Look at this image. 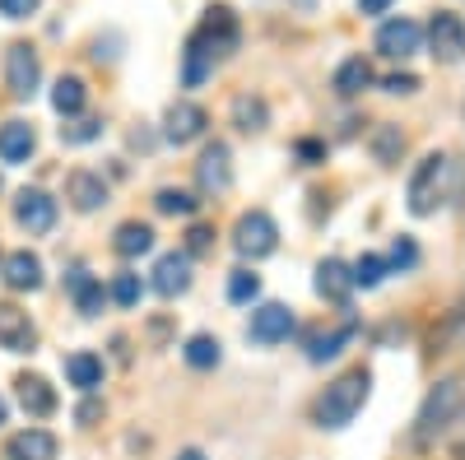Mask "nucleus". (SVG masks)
I'll list each match as a JSON object with an SVG mask.
<instances>
[{"label":"nucleus","instance_id":"6","mask_svg":"<svg viewBox=\"0 0 465 460\" xmlns=\"http://www.w3.org/2000/svg\"><path fill=\"white\" fill-rule=\"evenodd\" d=\"M5 84L15 98H33L37 84H43V61H37V52L28 43H15L5 52Z\"/></svg>","mask_w":465,"mask_h":460},{"label":"nucleus","instance_id":"28","mask_svg":"<svg viewBox=\"0 0 465 460\" xmlns=\"http://www.w3.org/2000/svg\"><path fill=\"white\" fill-rule=\"evenodd\" d=\"M182 358H186L191 367H214V363H219V339H214V335H191L186 349H182Z\"/></svg>","mask_w":465,"mask_h":460},{"label":"nucleus","instance_id":"31","mask_svg":"<svg viewBox=\"0 0 465 460\" xmlns=\"http://www.w3.org/2000/svg\"><path fill=\"white\" fill-rule=\"evenodd\" d=\"M228 298H232V302H256V298H261V275H252V270H232V279H228Z\"/></svg>","mask_w":465,"mask_h":460},{"label":"nucleus","instance_id":"40","mask_svg":"<svg viewBox=\"0 0 465 460\" xmlns=\"http://www.w3.org/2000/svg\"><path fill=\"white\" fill-rule=\"evenodd\" d=\"M391 10V0H359V15H386Z\"/></svg>","mask_w":465,"mask_h":460},{"label":"nucleus","instance_id":"4","mask_svg":"<svg viewBox=\"0 0 465 460\" xmlns=\"http://www.w3.org/2000/svg\"><path fill=\"white\" fill-rule=\"evenodd\" d=\"M238 37H242L238 15H232L228 5H210L205 19H201V28L191 33V47L205 52L210 61H219V56H228V52H238Z\"/></svg>","mask_w":465,"mask_h":460},{"label":"nucleus","instance_id":"34","mask_svg":"<svg viewBox=\"0 0 465 460\" xmlns=\"http://www.w3.org/2000/svg\"><path fill=\"white\" fill-rule=\"evenodd\" d=\"M140 293H144V284H140V275H116L112 279V302H122V307H135L140 302Z\"/></svg>","mask_w":465,"mask_h":460},{"label":"nucleus","instance_id":"18","mask_svg":"<svg viewBox=\"0 0 465 460\" xmlns=\"http://www.w3.org/2000/svg\"><path fill=\"white\" fill-rule=\"evenodd\" d=\"M65 293L74 298V307H80L84 317H98L103 312V284L84 270V265H74V270L65 275Z\"/></svg>","mask_w":465,"mask_h":460},{"label":"nucleus","instance_id":"5","mask_svg":"<svg viewBox=\"0 0 465 460\" xmlns=\"http://www.w3.org/2000/svg\"><path fill=\"white\" fill-rule=\"evenodd\" d=\"M232 247H238L242 260H261V256H270V251L280 247V228H275V219H270L265 210L242 214L238 228H232Z\"/></svg>","mask_w":465,"mask_h":460},{"label":"nucleus","instance_id":"30","mask_svg":"<svg viewBox=\"0 0 465 460\" xmlns=\"http://www.w3.org/2000/svg\"><path fill=\"white\" fill-rule=\"evenodd\" d=\"M349 335H354V326H340V330H331V335H317V339H312V349H307V358H312V363L335 358V354H340V344H344Z\"/></svg>","mask_w":465,"mask_h":460},{"label":"nucleus","instance_id":"25","mask_svg":"<svg viewBox=\"0 0 465 460\" xmlns=\"http://www.w3.org/2000/svg\"><path fill=\"white\" fill-rule=\"evenodd\" d=\"M84 103H89V89H84L80 74H61L56 89H52V107L61 112V117H80Z\"/></svg>","mask_w":465,"mask_h":460},{"label":"nucleus","instance_id":"2","mask_svg":"<svg viewBox=\"0 0 465 460\" xmlns=\"http://www.w3.org/2000/svg\"><path fill=\"white\" fill-rule=\"evenodd\" d=\"M447 181H451V159L447 153H429V159L410 172V186H405L410 214H433L447 196Z\"/></svg>","mask_w":465,"mask_h":460},{"label":"nucleus","instance_id":"29","mask_svg":"<svg viewBox=\"0 0 465 460\" xmlns=\"http://www.w3.org/2000/svg\"><path fill=\"white\" fill-rule=\"evenodd\" d=\"M153 205H159V214H182V219H186V214H196V205H201V201H196V196H191V191H177V186H163V191H159V196H153Z\"/></svg>","mask_w":465,"mask_h":460},{"label":"nucleus","instance_id":"32","mask_svg":"<svg viewBox=\"0 0 465 460\" xmlns=\"http://www.w3.org/2000/svg\"><path fill=\"white\" fill-rule=\"evenodd\" d=\"M98 135H103V122H98V117H80V122L61 126V140H65V144H89V140H98Z\"/></svg>","mask_w":465,"mask_h":460},{"label":"nucleus","instance_id":"19","mask_svg":"<svg viewBox=\"0 0 465 460\" xmlns=\"http://www.w3.org/2000/svg\"><path fill=\"white\" fill-rule=\"evenodd\" d=\"M10 460H56V437L47 428H24L10 437Z\"/></svg>","mask_w":465,"mask_h":460},{"label":"nucleus","instance_id":"14","mask_svg":"<svg viewBox=\"0 0 465 460\" xmlns=\"http://www.w3.org/2000/svg\"><path fill=\"white\" fill-rule=\"evenodd\" d=\"M65 196H70V205L80 210V214H94V210L107 201V181H103L98 172L80 168V172H70V181H65Z\"/></svg>","mask_w":465,"mask_h":460},{"label":"nucleus","instance_id":"26","mask_svg":"<svg viewBox=\"0 0 465 460\" xmlns=\"http://www.w3.org/2000/svg\"><path fill=\"white\" fill-rule=\"evenodd\" d=\"M372 159L377 163H401V153H405V131L401 126H391V122H381L377 131H372Z\"/></svg>","mask_w":465,"mask_h":460},{"label":"nucleus","instance_id":"23","mask_svg":"<svg viewBox=\"0 0 465 460\" xmlns=\"http://www.w3.org/2000/svg\"><path fill=\"white\" fill-rule=\"evenodd\" d=\"M368 84H372V65H368L363 56H349V61L335 70V80H331V89H335L340 98H359Z\"/></svg>","mask_w":465,"mask_h":460},{"label":"nucleus","instance_id":"11","mask_svg":"<svg viewBox=\"0 0 465 460\" xmlns=\"http://www.w3.org/2000/svg\"><path fill=\"white\" fill-rule=\"evenodd\" d=\"M37 344V330L28 321V312H19L15 302H0V349L10 354H28Z\"/></svg>","mask_w":465,"mask_h":460},{"label":"nucleus","instance_id":"9","mask_svg":"<svg viewBox=\"0 0 465 460\" xmlns=\"http://www.w3.org/2000/svg\"><path fill=\"white\" fill-rule=\"evenodd\" d=\"M15 219H19V228H28V233H52L56 228V201L37 186H24L19 201H15Z\"/></svg>","mask_w":465,"mask_h":460},{"label":"nucleus","instance_id":"35","mask_svg":"<svg viewBox=\"0 0 465 460\" xmlns=\"http://www.w3.org/2000/svg\"><path fill=\"white\" fill-rule=\"evenodd\" d=\"M391 265H396V270H414V265H419V247L410 238H396L391 242Z\"/></svg>","mask_w":465,"mask_h":460},{"label":"nucleus","instance_id":"33","mask_svg":"<svg viewBox=\"0 0 465 460\" xmlns=\"http://www.w3.org/2000/svg\"><path fill=\"white\" fill-rule=\"evenodd\" d=\"M349 275H354V284H363V289H377V284L386 279V260H381V256H363Z\"/></svg>","mask_w":465,"mask_h":460},{"label":"nucleus","instance_id":"10","mask_svg":"<svg viewBox=\"0 0 465 460\" xmlns=\"http://www.w3.org/2000/svg\"><path fill=\"white\" fill-rule=\"evenodd\" d=\"M247 335H252L256 344H280V339L293 335V312H289L284 302H265V307H256V312H252Z\"/></svg>","mask_w":465,"mask_h":460},{"label":"nucleus","instance_id":"44","mask_svg":"<svg viewBox=\"0 0 465 460\" xmlns=\"http://www.w3.org/2000/svg\"><path fill=\"white\" fill-rule=\"evenodd\" d=\"M293 5H298V10H312V5H317V0H293Z\"/></svg>","mask_w":465,"mask_h":460},{"label":"nucleus","instance_id":"21","mask_svg":"<svg viewBox=\"0 0 465 460\" xmlns=\"http://www.w3.org/2000/svg\"><path fill=\"white\" fill-rule=\"evenodd\" d=\"M65 381H70V387L74 391H98L103 387V358L98 354H70L65 358Z\"/></svg>","mask_w":465,"mask_h":460},{"label":"nucleus","instance_id":"7","mask_svg":"<svg viewBox=\"0 0 465 460\" xmlns=\"http://www.w3.org/2000/svg\"><path fill=\"white\" fill-rule=\"evenodd\" d=\"M429 43H433V56L456 65L465 61V19L456 10H438L433 24H429Z\"/></svg>","mask_w":465,"mask_h":460},{"label":"nucleus","instance_id":"43","mask_svg":"<svg viewBox=\"0 0 465 460\" xmlns=\"http://www.w3.org/2000/svg\"><path fill=\"white\" fill-rule=\"evenodd\" d=\"M177 460H205V455H201V451H182Z\"/></svg>","mask_w":465,"mask_h":460},{"label":"nucleus","instance_id":"36","mask_svg":"<svg viewBox=\"0 0 465 460\" xmlns=\"http://www.w3.org/2000/svg\"><path fill=\"white\" fill-rule=\"evenodd\" d=\"M210 247H214V228L196 223V228H191V233H186V256H205Z\"/></svg>","mask_w":465,"mask_h":460},{"label":"nucleus","instance_id":"42","mask_svg":"<svg viewBox=\"0 0 465 460\" xmlns=\"http://www.w3.org/2000/svg\"><path fill=\"white\" fill-rule=\"evenodd\" d=\"M5 418H10V405H5V400H0V428H5Z\"/></svg>","mask_w":465,"mask_h":460},{"label":"nucleus","instance_id":"13","mask_svg":"<svg viewBox=\"0 0 465 460\" xmlns=\"http://www.w3.org/2000/svg\"><path fill=\"white\" fill-rule=\"evenodd\" d=\"M163 135L168 144H191L196 135H205V112L196 103H173L163 117Z\"/></svg>","mask_w":465,"mask_h":460},{"label":"nucleus","instance_id":"16","mask_svg":"<svg viewBox=\"0 0 465 460\" xmlns=\"http://www.w3.org/2000/svg\"><path fill=\"white\" fill-rule=\"evenodd\" d=\"M37 149V131L28 122H5L0 126V159L5 163H28Z\"/></svg>","mask_w":465,"mask_h":460},{"label":"nucleus","instance_id":"1","mask_svg":"<svg viewBox=\"0 0 465 460\" xmlns=\"http://www.w3.org/2000/svg\"><path fill=\"white\" fill-rule=\"evenodd\" d=\"M368 387H372V377L359 367V372H344L335 387H326V396L317 400V424L322 428H344L349 418H354L368 400Z\"/></svg>","mask_w":465,"mask_h":460},{"label":"nucleus","instance_id":"24","mask_svg":"<svg viewBox=\"0 0 465 460\" xmlns=\"http://www.w3.org/2000/svg\"><path fill=\"white\" fill-rule=\"evenodd\" d=\"M232 126L247 131V135L265 131V126H270V107H265V98H256V93H238V98H232Z\"/></svg>","mask_w":465,"mask_h":460},{"label":"nucleus","instance_id":"8","mask_svg":"<svg viewBox=\"0 0 465 460\" xmlns=\"http://www.w3.org/2000/svg\"><path fill=\"white\" fill-rule=\"evenodd\" d=\"M423 47V28L414 24V19H386L381 28H377V52L381 56H391V61H410L414 52Z\"/></svg>","mask_w":465,"mask_h":460},{"label":"nucleus","instance_id":"15","mask_svg":"<svg viewBox=\"0 0 465 460\" xmlns=\"http://www.w3.org/2000/svg\"><path fill=\"white\" fill-rule=\"evenodd\" d=\"M196 181H201V191H210V196L228 191V181H232V168H228V144H210V149L201 153V163H196Z\"/></svg>","mask_w":465,"mask_h":460},{"label":"nucleus","instance_id":"12","mask_svg":"<svg viewBox=\"0 0 465 460\" xmlns=\"http://www.w3.org/2000/svg\"><path fill=\"white\" fill-rule=\"evenodd\" d=\"M191 289V256L186 251H168L159 256V265H153V293L163 298H177Z\"/></svg>","mask_w":465,"mask_h":460},{"label":"nucleus","instance_id":"41","mask_svg":"<svg viewBox=\"0 0 465 460\" xmlns=\"http://www.w3.org/2000/svg\"><path fill=\"white\" fill-rule=\"evenodd\" d=\"M298 153H302L307 163H317V159H322V144H317V140H302V144H298Z\"/></svg>","mask_w":465,"mask_h":460},{"label":"nucleus","instance_id":"20","mask_svg":"<svg viewBox=\"0 0 465 460\" xmlns=\"http://www.w3.org/2000/svg\"><path fill=\"white\" fill-rule=\"evenodd\" d=\"M349 289H354V275H349V265H344V260L331 256V260L317 265V293H322L326 302H344Z\"/></svg>","mask_w":465,"mask_h":460},{"label":"nucleus","instance_id":"27","mask_svg":"<svg viewBox=\"0 0 465 460\" xmlns=\"http://www.w3.org/2000/svg\"><path fill=\"white\" fill-rule=\"evenodd\" d=\"M116 256H144L153 247V228L149 223H122L116 228V238H112Z\"/></svg>","mask_w":465,"mask_h":460},{"label":"nucleus","instance_id":"17","mask_svg":"<svg viewBox=\"0 0 465 460\" xmlns=\"http://www.w3.org/2000/svg\"><path fill=\"white\" fill-rule=\"evenodd\" d=\"M15 387H19V405H24L33 418H47V414L56 409V391H52V381H47V377L28 372V377L15 381Z\"/></svg>","mask_w":465,"mask_h":460},{"label":"nucleus","instance_id":"3","mask_svg":"<svg viewBox=\"0 0 465 460\" xmlns=\"http://www.w3.org/2000/svg\"><path fill=\"white\" fill-rule=\"evenodd\" d=\"M460 409H465V381L460 377L438 381V387L429 391V400H423V409H419V442H429L442 428H451L460 418Z\"/></svg>","mask_w":465,"mask_h":460},{"label":"nucleus","instance_id":"38","mask_svg":"<svg viewBox=\"0 0 465 460\" xmlns=\"http://www.w3.org/2000/svg\"><path fill=\"white\" fill-rule=\"evenodd\" d=\"M37 5H43V0H0V15L5 19H28V15H37Z\"/></svg>","mask_w":465,"mask_h":460},{"label":"nucleus","instance_id":"37","mask_svg":"<svg viewBox=\"0 0 465 460\" xmlns=\"http://www.w3.org/2000/svg\"><path fill=\"white\" fill-rule=\"evenodd\" d=\"M381 89H386V93H414V89H419V74L396 70V74H386V80H381Z\"/></svg>","mask_w":465,"mask_h":460},{"label":"nucleus","instance_id":"22","mask_svg":"<svg viewBox=\"0 0 465 460\" xmlns=\"http://www.w3.org/2000/svg\"><path fill=\"white\" fill-rule=\"evenodd\" d=\"M5 284L10 289H43V260H37L33 251H15L5 256Z\"/></svg>","mask_w":465,"mask_h":460},{"label":"nucleus","instance_id":"39","mask_svg":"<svg viewBox=\"0 0 465 460\" xmlns=\"http://www.w3.org/2000/svg\"><path fill=\"white\" fill-rule=\"evenodd\" d=\"M98 414H103V405H94V400H84L80 409H74V418H80V424H94Z\"/></svg>","mask_w":465,"mask_h":460}]
</instances>
